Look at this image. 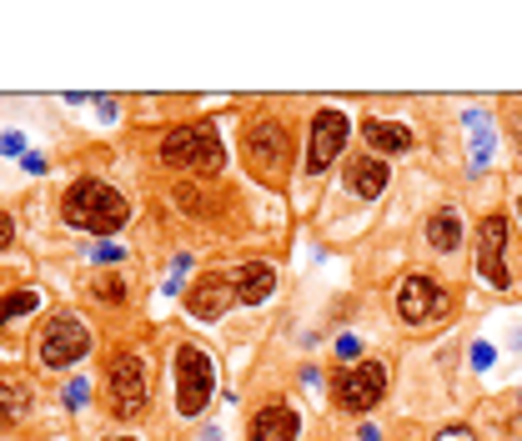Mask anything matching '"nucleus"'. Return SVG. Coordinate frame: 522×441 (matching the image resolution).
Returning <instances> with one entry per match:
<instances>
[{
	"label": "nucleus",
	"instance_id": "1",
	"mask_svg": "<svg viewBox=\"0 0 522 441\" xmlns=\"http://www.w3.org/2000/svg\"><path fill=\"white\" fill-rule=\"evenodd\" d=\"M61 216L71 226L90 231V236H116V231L131 221V206H126V196L116 186H106V181H76L71 196H65V206H61Z\"/></svg>",
	"mask_w": 522,
	"mask_h": 441
},
{
	"label": "nucleus",
	"instance_id": "2",
	"mask_svg": "<svg viewBox=\"0 0 522 441\" xmlns=\"http://www.w3.org/2000/svg\"><path fill=\"white\" fill-rule=\"evenodd\" d=\"M161 161H166V165H176V171H201V176L221 171V165H227V146H221L217 121H192V126L166 131V140H161Z\"/></svg>",
	"mask_w": 522,
	"mask_h": 441
},
{
	"label": "nucleus",
	"instance_id": "3",
	"mask_svg": "<svg viewBox=\"0 0 522 441\" xmlns=\"http://www.w3.org/2000/svg\"><path fill=\"white\" fill-rule=\"evenodd\" d=\"M171 377H176V416H201L211 391H217V371H211V356L192 341L176 346V361H171Z\"/></svg>",
	"mask_w": 522,
	"mask_h": 441
},
{
	"label": "nucleus",
	"instance_id": "4",
	"mask_svg": "<svg viewBox=\"0 0 522 441\" xmlns=\"http://www.w3.org/2000/svg\"><path fill=\"white\" fill-rule=\"evenodd\" d=\"M387 391V361H357L331 377V396L342 411H372Z\"/></svg>",
	"mask_w": 522,
	"mask_h": 441
},
{
	"label": "nucleus",
	"instance_id": "5",
	"mask_svg": "<svg viewBox=\"0 0 522 441\" xmlns=\"http://www.w3.org/2000/svg\"><path fill=\"white\" fill-rule=\"evenodd\" d=\"M477 271L497 291L512 286V276H508V216H487L483 226H477Z\"/></svg>",
	"mask_w": 522,
	"mask_h": 441
},
{
	"label": "nucleus",
	"instance_id": "6",
	"mask_svg": "<svg viewBox=\"0 0 522 441\" xmlns=\"http://www.w3.org/2000/svg\"><path fill=\"white\" fill-rule=\"evenodd\" d=\"M111 396H116V416L146 411V361H141L136 352L111 356Z\"/></svg>",
	"mask_w": 522,
	"mask_h": 441
},
{
	"label": "nucleus",
	"instance_id": "7",
	"mask_svg": "<svg viewBox=\"0 0 522 441\" xmlns=\"http://www.w3.org/2000/svg\"><path fill=\"white\" fill-rule=\"evenodd\" d=\"M90 352V331L81 327L76 316H56L51 327H46V336H40V361L46 366H76L81 356Z\"/></svg>",
	"mask_w": 522,
	"mask_h": 441
},
{
	"label": "nucleus",
	"instance_id": "8",
	"mask_svg": "<svg viewBox=\"0 0 522 441\" xmlns=\"http://www.w3.org/2000/svg\"><path fill=\"white\" fill-rule=\"evenodd\" d=\"M397 316H402L407 327L437 321V316H447V291L437 286L432 276H407L402 291H397Z\"/></svg>",
	"mask_w": 522,
	"mask_h": 441
},
{
	"label": "nucleus",
	"instance_id": "9",
	"mask_svg": "<svg viewBox=\"0 0 522 441\" xmlns=\"http://www.w3.org/2000/svg\"><path fill=\"white\" fill-rule=\"evenodd\" d=\"M246 156H252L256 176L277 181L281 165H287V131H281L277 121H252V126H246Z\"/></svg>",
	"mask_w": 522,
	"mask_h": 441
},
{
	"label": "nucleus",
	"instance_id": "10",
	"mask_svg": "<svg viewBox=\"0 0 522 441\" xmlns=\"http://www.w3.org/2000/svg\"><path fill=\"white\" fill-rule=\"evenodd\" d=\"M347 115L342 111H317L312 115V140H306V171H327L347 146Z\"/></svg>",
	"mask_w": 522,
	"mask_h": 441
},
{
	"label": "nucleus",
	"instance_id": "11",
	"mask_svg": "<svg viewBox=\"0 0 522 441\" xmlns=\"http://www.w3.org/2000/svg\"><path fill=\"white\" fill-rule=\"evenodd\" d=\"M231 301H242V296H236V281L221 276V271L196 276V286L186 291V311H192L196 321H217V316H227Z\"/></svg>",
	"mask_w": 522,
	"mask_h": 441
},
{
	"label": "nucleus",
	"instance_id": "12",
	"mask_svg": "<svg viewBox=\"0 0 522 441\" xmlns=\"http://www.w3.org/2000/svg\"><path fill=\"white\" fill-rule=\"evenodd\" d=\"M347 191L352 196H362V201H377L387 191V165L382 156H352L347 161Z\"/></svg>",
	"mask_w": 522,
	"mask_h": 441
},
{
	"label": "nucleus",
	"instance_id": "13",
	"mask_svg": "<svg viewBox=\"0 0 522 441\" xmlns=\"http://www.w3.org/2000/svg\"><path fill=\"white\" fill-rule=\"evenodd\" d=\"M302 421H296L292 406H261L252 416V441H296Z\"/></svg>",
	"mask_w": 522,
	"mask_h": 441
},
{
	"label": "nucleus",
	"instance_id": "14",
	"mask_svg": "<svg viewBox=\"0 0 522 441\" xmlns=\"http://www.w3.org/2000/svg\"><path fill=\"white\" fill-rule=\"evenodd\" d=\"M231 281H236V296H242L246 306H261L271 291H277V271H271L267 261H246Z\"/></svg>",
	"mask_w": 522,
	"mask_h": 441
},
{
	"label": "nucleus",
	"instance_id": "15",
	"mask_svg": "<svg viewBox=\"0 0 522 441\" xmlns=\"http://www.w3.org/2000/svg\"><path fill=\"white\" fill-rule=\"evenodd\" d=\"M362 136H367L372 151H387V156L412 151V131L397 126V121H367V126H362Z\"/></svg>",
	"mask_w": 522,
	"mask_h": 441
},
{
	"label": "nucleus",
	"instance_id": "16",
	"mask_svg": "<svg viewBox=\"0 0 522 441\" xmlns=\"http://www.w3.org/2000/svg\"><path fill=\"white\" fill-rule=\"evenodd\" d=\"M427 241H432L437 251H458V241H462V216H458V211H437L432 221H427Z\"/></svg>",
	"mask_w": 522,
	"mask_h": 441
},
{
	"label": "nucleus",
	"instance_id": "17",
	"mask_svg": "<svg viewBox=\"0 0 522 441\" xmlns=\"http://www.w3.org/2000/svg\"><path fill=\"white\" fill-rule=\"evenodd\" d=\"M30 406V391L15 386V381H0V427H15Z\"/></svg>",
	"mask_w": 522,
	"mask_h": 441
},
{
	"label": "nucleus",
	"instance_id": "18",
	"mask_svg": "<svg viewBox=\"0 0 522 441\" xmlns=\"http://www.w3.org/2000/svg\"><path fill=\"white\" fill-rule=\"evenodd\" d=\"M467 126H472V171H483V165L492 161V126H487L483 111H472Z\"/></svg>",
	"mask_w": 522,
	"mask_h": 441
},
{
	"label": "nucleus",
	"instance_id": "19",
	"mask_svg": "<svg viewBox=\"0 0 522 441\" xmlns=\"http://www.w3.org/2000/svg\"><path fill=\"white\" fill-rule=\"evenodd\" d=\"M36 306H40L36 291H11V296H0V327H5V321H21V316H30Z\"/></svg>",
	"mask_w": 522,
	"mask_h": 441
},
{
	"label": "nucleus",
	"instance_id": "20",
	"mask_svg": "<svg viewBox=\"0 0 522 441\" xmlns=\"http://www.w3.org/2000/svg\"><path fill=\"white\" fill-rule=\"evenodd\" d=\"M86 396H90L86 381H71V386H65V406H86Z\"/></svg>",
	"mask_w": 522,
	"mask_h": 441
},
{
	"label": "nucleus",
	"instance_id": "21",
	"mask_svg": "<svg viewBox=\"0 0 522 441\" xmlns=\"http://www.w3.org/2000/svg\"><path fill=\"white\" fill-rule=\"evenodd\" d=\"M432 441H477V431L472 427H447V431H437Z\"/></svg>",
	"mask_w": 522,
	"mask_h": 441
},
{
	"label": "nucleus",
	"instance_id": "22",
	"mask_svg": "<svg viewBox=\"0 0 522 441\" xmlns=\"http://www.w3.org/2000/svg\"><path fill=\"white\" fill-rule=\"evenodd\" d=\"M0 151L5 156H26V140L15 136V131H5V136H0Z\"/></svg>",
	"mask_w": 522,
	"mask_h": 441
},
{
	"label": "nucleus",
	"instance_id": "23",
	"mask_svg": "<svg viewBox=\"0 0 522 441\" xmlns=\"http://www.w3.org/2000/svg\"><path fill=\"white\" fill-rule=\"evenodd\" d=\"M96 296H106V301H121V281H116V276L96 281Z\"/></svg>",
	"mask_w": 522,
	"mask_h": 441
},
{
	"label": "nucleus",
	"instance_id": "24",
	"mask_svg": "<svg viewBox=\"0 0 522 441\" xmlns=\"http://www.w3.org/2000/svg\"><path fill=\"white\" fill-rule=\"evenodd\" d=\"M472 366H492V346H487V341H477V346H472Z\"/></svg>",
	"mask_w": 522,
	"mask_h": 441
},
{
	"label": "nucleus",
	"instance_id": "25",
	"mask_svg": "<svg viewBox=\"0 0 522 441\" xmlns=\"http://www.w3.org/2000/svg\"><path fill=\"white\" fill-rule=\"evenodd\" d=\"M357 352H362L357 336H337V356H357Z\"/></svg>",
	"mask_w": 522,
	"mask_h": 441
},
{
	"label": "nucleus",
	"instance_id": "26",
	"mask_svg": "<svg viewBox=\"0 0 522 441\" xmlns=\"http://www.w3.org/2000/svg\"><path fill=\"white\" fill-rule=\"evenodd\" d=\"M11 231H15V226H11V216H0V251L11 246Z\"/></svg>",
	"mask_w": 522,
	"mask_h": 441
},
{
	"label": "nucleus",
	"instance_id": "27",
	"mask_svg": "<svg viewBox=\"0 0 522 441\" xmlns=\"http://www.w3.org/2000/svg\"><path fill=\"white\" fill-rule=\"evenodd\" d=\"M111 441H131V437H111Z\"/></svg>",
	"mask_w": 522,
	"mask_h": 441
},
{
	"label": "nucleus",
	"instance_id": "28",
	"mask_svg": "<svg viewBox=\"0 0 522 441\" xmlns=\"http://www.w3.org/2000/svg\"><path fill=\"white\" fill-rule=\"evenodd\" d=\"M518 201H522V196H518Z\"/></svg>",
	"mask_w": 522,
	"mask_h": 441
}]
</instances>
